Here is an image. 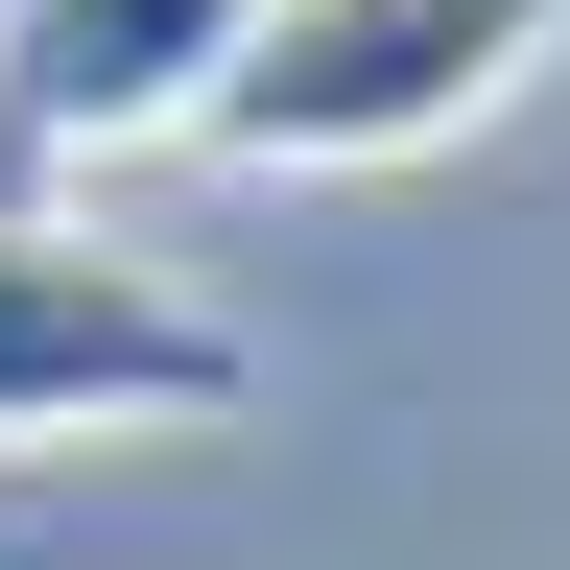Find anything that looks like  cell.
<instances>
[{"label":"cell","instance_id":"obj_3","mask_svg":"<svg viewBox=\"0 0 570 570\" xmlns=\"http://www.w3.org/2000/svg\"><path fill=\"white\" fill-rule=\"evenodd\" d=\"M262 0H0V214H48L119 142H214Z\"/></svg>","mask_w":570,"mask_h":570},{"label":"cell","instance_id":"obj_1","mask_svg":"<svg viewBox=\"0 0 570 570\" xmlns=\"http://www.w3.org/2000/svg\"><path fill=\"white\" fill-rule=\"evenodd\" d=\"M547 48H570V0H262L238 96H214V167H428Z\"/></svg>","mask_w":570,"mask_h":570},{"label":"cell","instance_id":"obj_2","mask_svg":"<svg viewBox=\"0 0 570 570\" xmlns=\"http://www.w3.org/2000/svg\"><path fill=\"white\" fill-rule=\"evenodd\" d=\"M238 404H262V356L167 262L0 214V452H167V428H238Z\"/></svg>","mask_w":570,"mask_h":570}]
</instances>
